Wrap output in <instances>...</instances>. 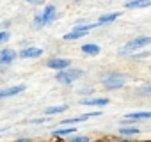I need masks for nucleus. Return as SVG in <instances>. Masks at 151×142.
I'll return each mask as SVG.
<instances>
[{
    "mask_svg": "<svg viewBox=\"0 0 151 142\" xmlns=\"http://www.w3.org/2000/svg\"><path fill=\"white\" fill-rule=\"evenodd\" d=\"M48 119L46 117H36V119H30V124H45Z\"/></svg>",
    "mask_w": 151,
    "mask_h": 142,
    "instance_id": "aec40b11",
    "label": "nucleus"
},
{
    "mask_svg": "<svg viewBox=\"0 0 151 142\" xmlns=\"http://www.w3.org/2000/svg\"><path fill=\"white\" fill-rule=\"evenodd\" d=\"M55 18H57V9H55V6L48 4V6L43 9V13L36 14V18H34V22H32V25H34V29H36V30H39V29H43L45 25H50Z\"/></svg>",
    "mask_w": 151,
    "mask_h": 142,
    "instance_id": "f257e3e1",
    "label": "nucleus"
},
{
    "mask_svg": "<svg viewBox=\"0 0 151 142\" xmlns=\"http://www.w3.org/2000/svg\"><path fill=\"white\" fill-rule=\"evenodd\" d=\"M25 89H27L25 84H18V85H13V87H4L2 91H0V98L6 100V98H9V96H16V94H20V93H23Z\"/></svg>",
    "mask_w": 151,
    "mask_h": 142,
    "instance_id": "6e6552de",
    "label": "nucleus"
},
{
    "mask_svg": "<svg viewBox=\"0 0 151 142\" xmlns=\"http://www.w3.org/2000/svg\"><path fill=\"white\" fill-rule=\"evenodd\" d=\"M121 16V13H109V14H101L96 22V25H105V23H110L114 20H117Z\"/></svg>",
    "mask_w": 151,
    "mask_h": 142,
    "instance_id": "4468645a",
    "label": "nucleus"
},
{
    "mask_svg": "<svg viewBox=\"0 0 151 142\" xmlns=\"http://www.w3.org/2000/svg\"><path fill=\"white\" fill-rule=\"evenodd\" d=\"M151 6V0H132L126 2V9H146Z\"/></svg>",
    "mask_w": 151,
    "mask_h": 142,
    "instance_id": "ddd939ff",
    "label": "nucleus"
},
{
    "mask_svg": "<svg viewBox=\"0 0 151 142\" xmlns=\"http://www.w3.org/2000/svg\"><path fill=\"white\" fill-rule=\"evenodd\" d=\"M41 55H43V50L41 48H34V46H25L20 52V57L22 59H37Z\"/></svg>",
    "mask_w": 151,
    "mask_h": 142,
    "instance_id": "1a4fd4ad",
    "label": "nucleus"
},
{
    "mask_svg": "<svg viewBox=\"0 0 151 142\" xmlns=\"http://www.w3.org/2000/svg\"><path fill=\"white\" fill-rule=\"evenodd\" d=\"M94 29V23H86V25H77L71 32L64 34V39L66 41H75V39H80V37H86L89 34V30Z\"/></svg>",
    "mask_w": 151,
    "mask_h": 142,
    "instance_id": "39448f33",
    "label": "nucleus"
},
{
    "mask_svg": "<svg viewBox=\"0 0 151 142\" xmlns=\"http://www.w3.org/2000/svg\"><path fill=\"white\" fill-rule=\"evenodd\" d=\"M119 133L124 135V137H133V135H139L140 133V128H137V126H121L119 128Z\"/></svg>",
    "mask_w": 151,
    "mask_h": 142,
    "instance_id": "2eb2a0df",
    "label": "nucleus"
},
{
    "mask_svg": "<svg viewBox=\"0 0 151 142\" xmlns=\"http://www.w3.org/2000/svg\"><path fill=\"white\" fill-rule=\"evenodd\" d=\"M75 131H77V128H57V130L52 131V135H53V137H64V135L73 137Z\"/></svg>",
    "mask_w": 151,
    "mask_h": 142,
    "instance_id": "f3484780",
    "label": "nucleus"
},
{
    "mask_svg": "<svg viewBox=\"0 0 151 142\" xmlns=\"http://www.w3.org/2000/svg\"><path fill=\"white\" fill-rule=\"evenodd\" d=\"M126 142H132V140H126ZM144 142H151V140H144Z\"/></svg>",
    "mask_w": 151,
    "mask_h": 142,
    "instance_id": "b1692460",
    "label": "nucleus"
},
{
    "mask_svg": "<svg viewBox=\"0 0 151 142\" xmlns=\"http://www.w3.org/2000/svg\"><path fill=\"white\" fill-rule=\"evenodd\" d=\"M130 2H132V0H130Z\"/></svg>",
    "mask_w": 151,
    "mask_h": 142,
    "instance_id": "a878e982",
    "label": "nucleus"
},
{
    "mask_svg": "<svg viewBox=\"0 0 151 142\" xmlns=\"http://www.w3.org/2000/svg\"><path fill=\"white\" fill-rule=\"evenodd\" d=\"M147 44H151V36H139V37H135V39L128 41L117 53H119L121 57H123V55H130V53H133V52H137V50L146 48Z\"/></svg>",
    "mask_w": 151,
    "mask_h": 142,
    "instance_id": "7ed1b4c3",
    "label": "nucleus"
},
{
    "mask_svg": "<svg viewBox=\"0 0 151 142\" xmlns=\"http://www.w3.org/2000/svg\"><path fill=\"white\" fill-rule=\"evenodd\" d=\"M124 119L128 121H144V119H151V110H146V112H128L124 115Z\"/></svg>",
    "mask_w": 151,
    "mask_h": 142,
    "instance_id": "f8f14e48",
    "label": "nucleus"
},
{
    "mask_svg": "<svg viewBox=\"0 0 151 142\" xmlns=\"http://www.w3.org/2000/svg\"><path fill=\"white\" fill-rule=\"evenodd\" d=\"M18 55H20V53H18L16 50H13V48H4L2 52H0V64H2V66H7V64L14 62V59H16Z\"/></svg>",
    "mask_w": 151,
    "mask_h": 142,
    "instance_id": "0eeeda50",
    "label": "nucleus"
},
{
    "mask_svg": "<svg viewBox=\"0 0 151 142\" xmlns=\"http://www.w3.org/2000/svg\"><path fill=\"white\" fill-rule=\"evenodd\" d=\"M137 94H142V96H151V85H142L137 89Z\"/></svg>",
    "mask_w": 151,
    "mask_h": 142,
    "instance_id": "a211bd4d",
    "label": "nucleus"
},
{
    "mask_svg": "<svg viewBox=\"0 0 151 142\" xmlns=\"http://www.w3.org/2000/svg\"><path fill=\"white\" fill-rule=\"evenodd\" d=\"M146 57H149V53H147V52H142V53H135L132 59H133V60H140V59H146Z\"/></svg>",
    "mask_w": 151,
    "mask_h": 142,
    "instance_id": "4be33fe9",
    "label": "nucleus"
},
{
    "mask_svg": "<svg viewBox=\"0 0 151 142\" xmlns=\"http://www.w3.org/2000/svg\"><path fill=\"white\" fill-rule=\"evenodd\" d=\"M82 77H84V69H69L68 67V69L59 71V73L55 75V80L64 84V85H69V84H73L75 80H78Z\"/></svg>",
    "mask_w": 151,
    "mask_h": 142,
    "instance_id": "20e7f679",
    "label": "nucleus"
},
{
    "mask_svg": "<svg viewBox=\"0 0 151 142\" xmlns=\"http://www.w3.org/2000/svg\"><path fill=\"white\" fill-rule=\"evenodd\" d=\"M27 2H36V0H27Z\"/></svg>",
    "mask_w": 151,
    "mask_h": 142,
    "instance_id": "393cba45",
    "label": "nucleus"
},
{
    "mask_svg": "<svg viewBox=\"0 0 151 142\" xmlns=\"http://www.w3.org/2000/svg\"><path fill=\"white\" fill-rule=\"evenodd\" d=\"M109 98H84V100H80L78 103L80 105H89V107H105V105H109Z\"/></svg>",
    "mask_w": 151,
    "mask_h": 142,
    "instance_id": "9d476101",
    "label": "nucleus"
},
{
    "mask_svg": "<svg viewBox=\"0 0 151 142\" xmlns=\"http://www.w3.org/2000/svg\"><path fill=\"white\" fill-rule=\"evenodd\" d=\"M149 69H151V67H149Z\"/></svg>",
    "mask_w": 151,
    "mask_h": 142,
    "instance_id": "bb28decb",
    "label": "nucleus"
},
{
    "mask_svg": "<svg viewBox=\"0 0 151 142\" xmlns=\"http://www.w3.org/2000/svg\"><path fill=\"white\" fill-rule=\"evenodd\" d=\"M16 142H30V138H18Z\"/></svg>",
    "mask_w": 151,
    "mask_h": 142,
    "instance_id": "5701e85b",
    "label": "nucleus"
},
{
    "mask_svg": "<svg viewBox=\"0 0 151 142\" xmlns=\"http://www.w3.org/2000/svg\"><path fill=\"white\" fill-rule=\"evenodd\" d=\"M66 110H68V105H53V107L45 108V114L50 117V115H55V114H60V112H66Z\"/></svg>",
    "mask_w": 151,
    "mask_h": 142,
    "instance_id": "dca6fc26",
    "label": "nucleus"
},
{
    "mask_svg": "<svg viewBox=\"0 0 151 142\" xmlns=\"http://www.w3.org/2000/svg\"><path fill=\"white\" fill-rule=\"evenodd\" d=\"M46 66H48L50 69L62 71V69H68V67L71 66V60H69V59H60V57H52V59H48Z\"/></svg>",
    "mask_w": 151,
    "mask_h": 142,
    "instance_id": "423d86ee",
    "label": "nucleus"
},
{
    "mask_svg": "<svg viewBox=\"0 0 151 142\" xmlns=\"http://www.w3.org/2000/svg\"><path fill=\"white\" fill-rule=\"evenodd\" d=\"M7 39H9V32L2 30V32H0V43H7Z\"/></svg>",
    "mask_w": 151,
    "mask_h": 142,
    "instance_id": "412c9836",
    "label": "nucleus"
},
{
    "mask_svg": "<svg viewBox=\"0 0 151 142\" xmlns=\"http://www.w3.org/2000/svg\"><path fill=\"white\" fill-rule=\"evenodd\" d=\"M69 142H89V137H86V135H73V137H69Z\"/></svg>",
    "mask_w": 151,
    "mask_h": 142,
    "instance_id": "6ab92c4d",
    "label": "nucleus"
},
{
    "mask_svg": "<svg viewBox=\"0 0 151 142\" xmlns=\"http://www.w3.org/2000/svg\"><path fill=\"white\" fill-rule=\"evenodd\" d=\"M80 50H82L86 55H89V57H94V55H98V53L101 52V48H100L96 43H86V44L80 46Z\"/></svg>",
    "mask_w": 151,
    "mask_h": 142,
    "instance_id": "9b49d317",
    "label": "nucleus"
},
{
    "mask_svg": "<svg viewBox=\"0 0 151 142\" xmlns=\"http://www.w3.org/2000/svg\"><path fill=\"white\" fill-rule=\"evenodd\" d=\"M128 77L123 75V73H117V71H110V73H107L103 78H101V84L105 89L109 91H116V89H121L124 84H126Z\"/></svg>",
    "mask_w": 151,
    "mask_h": 142,
    "instance_id": "f03ea898",
    "label": "nucleus"
}]
</instances>
